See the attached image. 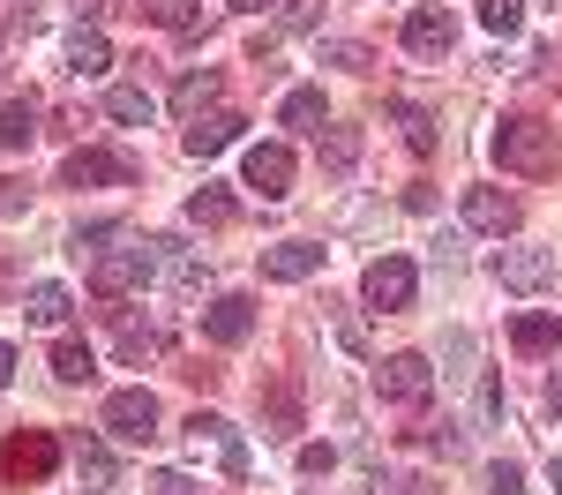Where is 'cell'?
I'll return each instance as SVG.
<instances>
[{"label": "cell", "instance_id": "cell-1", "mask_svg": "<svg viewBox=\"0 0 562 495\" xmlns=\"http://www.w3.org/2000/svg\"><path fill=\"white\" fill-rule=\"evenodd\" d=\"M495 166L518 173V180H548L555 173V128L532 121V113H510V121L495 128Z\"/></svg>", "mask_w": 562, "mask_h": 495}, {"label": "cell", "instance_id": "cell-2", "mask_svg": "<svg viewBox=\"0 0 562 495\" xmlns=\"http://www.w3.org/2000/svg\"><path fill=\"white\" fill-rule=\"evenodd\" d=\"M135 285H150V240H128V248H98L90 256V293L98 301H121Z\"/></svg>", "mask_w": 562, "mask_h": 495}, {"label": "cell", "instance_id": "cell-3", "mask_svg": "<svg viewBox=\"0 0 562 495\" xmlns=\"http://www.w3.org/2000/svg\"><path fill=\"white\" fill-rule=\"evenodd\" d=\"M413 293H420V270H413V256H375V263L360 270V301H368V308L397 315V308H413Z\"/></svg>", "mask_w": 562, "mask_h": 495}, {"label": "cell", "instance_id": "cell-4", "mask_svg": "<svg viewBox=\"0 0 562 495\" xmlns=\"http://www.w3.org/2000/svg\"><path fill=\"white\" fill-rule=\"evenodd\" d=\"M375 391H383V405H428L435 398L428 353H390L383 368H375Z\"/></svg>", "mask_w": 562, "mask_h": 495}, {"label": "cell", "instance_id": "cell-5", "mask_svg": "<svg viewBox=\"0 0 562 495\" xmlns=\"http://www.w3.org/2000/svg\"><path fill=\"white\" fill-rule=\"evenodd\" d=\"M465 225L487 233V240H510V233L525 225V203L510 195V188H465Z\"/></svg>", "mask_w": 562, "mask_h": 495}, {"label": "cell", "instance_id": "cell-6", "mask_svg": "<svg viewBox=\"0 0 562 495\" xmlns=\"http://www.w3.org/2000/svg\"><path fill=\"white\" fill-rule=\"evenodd\" d=\"M128 180H135L128 150H68V166H60V188H128Z\"/></svg>", "mask_w": 562, "mask_h": 495}, {"label": "cell", "instance_id": "cell-7", "mask_svg": "<svg viewBox=\"0 0 562 495\" xmlns=\"http://www.w3.org/2000/svg\"><path fill=\"white\" fill-rule=\"evenodd\" d=\"M240 180L256 188L262 203H285V195H293V150H285V143H256V150L240 158Z\"/></svg>", "mask_w": 562, "mask_h": 495}, {"label": "cell", "instance_id": "cell-8", "mask_svg": "<svg viewBox=\"0 0 562 495\" xmlns=\"http://www.w3.org/2000/svg\"><path fill=\"white\" fill-rule=\"evenodd\" d=\"M98 420H105V428H113L121 443H150V436H158V398H150L143 383H135V391H113Z\"/></svg>", "mask_w": 562, "mask_h": 495}, {"label": "cell", "instance_id": "cell-9", "mask_svg": "<svg viewBox=\"0 0 562 495\" xmlns=\"http://www.w3.org/2000/svg\"><path fill=\"white\" fill-rule=\"evenodd\" d=\"M60 465V443L45 436V428H23V436H8V450H0V473L23 488V481H45Z\"/></svg>", "mask_w": 562, "mask_h": 495}, {"label": "cell", "instance_id": "cell-10", "mask_svg": "<svg viewBox=\"0 0 562 495\" xmlns=\"http://www.w3.org/2000/svg\"><path fill=\"white\" fill-rule=\"evenodd\" d=\"M150 278H166L173 293H203L211 270H203V256H195L180 233H158V240H150Z\"/></svg>", "mask_w": 562, "mask_h": 495}, {"label": "cell", "instance_id": "cell-11", "mask_svg": "<svg viewBox=\"0 0 562 495\" xmlns=\"http://www.w3.org/2000/svg\"><path fill=\"white\" fill-rule=\"evenodd\" d=\"M495 285H510V293H540L548 278H555V256L548 248H495Z\"/></svg>", "mask_w": 562, "mask_h": 495}, {"label": "cell", "instance_id": "cell-12", "mask_svg": "<svg viewBox=\"0 0 562 495\" xmlns=\"http://www.w3.org/2000/svg\"><path fill=\"white\" fill-rule=\"evenodd\" d=\"M248 330H256V301L248 293H217L203 308V338L211 346H248Z\"/></svg>", "mask_w": 562, "mask_h": 495}, {"label": "cell", "instance_id": "cell-13", "mask_svg": "<svg viewBox=\"0 0 562 495\" xmlns=\"http://www.w3.org/2000/svg\"><path fill=\"white\" fill-rule=\"evenodd\" d=\"M450 45H458L450 8H413V15H405V53H413V60H442Z\"/></svg>", "mask_w": 562, "mask_h": 495}, {"label": "cell", "instance_id": "cell-14", "mask_svg": "<svg viewBox=\"0 0 562 495\" xmlns=\"http://www.w3.org/2000/svg\"><path fill=\"white\" fill-rule=\"evenodd\" d=\"M262 436L270 443H293L301 436V383L293 375H270V391H262Z\"/></svg>", "mask_w": 562, "mask_h": 495}, {"label": "cell", "instance_id": "cell-15", "mask_svg": "<svg viewBox=\"0 0 562 495\" xmlns=\"http://www.w3.org/2000/svg\"><path fill=\"white\" fill-rule=\"evenodd\" d=\"M240 128H248V121L217 105V113H203V121H188L180 150H188V158H217V150H233V143H240Z\"/></svg>", "mask_w": 562, "mask_h": 495}, {"label": "cell", "instance_id": "cell-16", "mask_svg": "<svg viewBox=\"0 0 562 495\" xmlns=\"http://www.w3.org/2000/svg\"><path fill=\"white\" fill-rule=\"evenodd\" d=\"M323 270V248L315 240H278V248H262V278H278V285H301Z\"/></svg>", "mask_w": 562, "mask_h": 495}, {"label": "cell", "instance_id": "cell-17", "mask_svg": "<svg viewBox=\"0 0 562 495\" xmlns=\"http://www.w3.org/2000/svg\"><path fill=\"white\" fill-rule=\"evenodd\" d=\"M217 98H225V76L217 68H188L173 83V105L188 113V121H203V113H217Z\"/></svg>", "mask_w": 562, "mask_h": 495}, {"label": "cell", "instance_id": "cell-18", "mask_svg": "<svg viewBox=\"0 0 562 495\" xmlns=\"http://www.w3.org/2000/svg\"><path fill=\"white\" fill-rule=\"evenodd\" d=\"M113 346H121L128 360H158L166 353V330L143 323V315H128V308H113Z\"/></svg>", "mask_w": 562, "mask_h": 495}, {"label": "cell", "instance_id": "cell-19", "mask_svg": "<svg viewBox=\"0 0 562 495\" xmlns=\"http://www.w3.org/2000/svg\"><path fill=\"white\" fill-rule=\"evenodd\" d=\"M510 346H518V353H555L562 346V315H548V308L510 315Z\"/></svg>", "mask_w": 562, "mask_h": 495}, {"label": "cell", "instance_id": "cell-20", "mask_svg": "<svg viewBox=\"0 0 562 495\" xmlns=\"http://www.w3.org/2000/svg\"><path fill=\"white\" fill-rule=\"evenodd\" d=\"M143 15H150L158 31H180V38H203V31H211L203 0H143Z\"/></svg>", "mask_w": 562, "mask_h": 495}, {"label": "cell", "instance_id": "cell-21", "mask_svg": "<svg viewBox=\"0 0 562 495\" xmlns=\"http://www.w3.org/2000/svg\"><path fill=\"white\" fill-rule=\"evenodd\" d=\"M23 315H31L38 330H68L76 301H68V285H53V278H45V285H31V293H23Z\"/></svg>", "mask_w": 562, "mask_h": 495}, {"label": "cell", "instance_id": "cell-22", "mask_svg": "<svg viewBox=\"0 0 562 495\" xmlns=\"http://www.w3.org/2000/svg\"><path fill=\"white\" fill-rule=\"evenodd\" d=\"M68 68H76V76H105V68H113V45H105L98 23H76V38H68Z\"/></svg>", "mask_w": 562, "mask_h": 495}, {"label": "cell", "instance_id": "cell-23", "mask_svg": "<svg viewBox=\"0 0 562 495\" xmlns=\"http://www.w3.org/2000/svg\"><path fill=\"white\" fill-rule=\"evenodd\" d=\"M38 135V98L23 90V98H0V150H23Z\"/></svg>", "mask_w": 562, "mask_h": 495}, {"label": "cell", "instance_id": "cell-24", "mask_svg": "<svg viewBox=\"0 0 562 495\" xmlns=\"http://www.w3.org/2000/svg\"><path fill=\"white\" fill-rule=\"evenodd\" d=\"M233 211H240V203H233L225 180H203V188L188 195V225H233Z\"/></svg>", "mask_w": 562, "mask_h": 495}, {"label": "cell", "instance_id": "cell-25", "mask_svg": "<svg viewBox=\"0 0 562 495\" xmlns=\"http://www.w3.org/2000/svg\"><path fill=\"white\" fill-rule=\"evenodd\" d=\"M390 121L405 128V150H420V158L435 150V121L420 113V105H413V98H390Z\"/></svg>", "mask_w": 562, "mask_h": 495}, {"label": "cell", "instance_id": "cell-26", "mask_svg": "<svg viewBox=\"0 0 562 495\" xmlns=\"http://www.w3.org/2000/svg\"><path fill=\"white\" fill-rule=\"evenodd\" d=\"M278 121H285V128H301V135H323V90H285Z\"/></svg>", "mask_w": 562, "mask_h": 495}, {"label": "cell", "instance_id": "cell-27", "mask_svg": "<svg viewBox=\"0 0 562 495\" xmlns=\"http://www.w3.org/2000/svg\"><path fill=\"white\" fill-rule=\"evenodd\" d=\"M105 113H113V121H128V128H143L158 105H150V90H143V83H113V90H105Z\"/></svg>", "mask_w": 562, "mask_h": 495}, {"label": "cell", "instance_id": "cell-28", "mask_svg": "<svg viewBox=\"0 0 562 495\" xmlns=\"http://www.w3.org/2000/svg\"><path fill=\"white\" fill-rule=\"evenodd\" d=\"M53 375H60V383H90V375H98V360H90L83 338H60V346H53Z\"/></svg>", "mask_w": 562, "mask_h": 495}, {"label": "cell", "instance_id": "cell-29", "mask_svg": "<svg viewBox=\"0 0 562 495\" xmlns=\"http://www.w3.org/2000/svg\"><path fill=\"white\" fill-rule=\"evenodd\" d=\"M480 31H487V38H518L525 31V0H480Z\"/></svg>", "mask_w": 562, "mask_h": 495}, {"label": "cell", "instance_id": "cell-30", "mask_svg": "<svg viewBox=\"0 0 562 495\" xmlns=\"http://www.w3.org/2000/svg\"><path fill=\"white\" fill-rule=\"evenodd\" d=\"M323 166L330 173H352L360 166V128H323Z\"/></svg>", "mask_w": 562, "mask_h": 495}, {"label": "cell", "instance_id": "cell-31", "mask_svg": "<svg viewBox=\"0 0 562 495\" xmlns=\"http://www.w3.org/2000/svg\"><path fill=\"white\" fill-rule=\"evenodd\" d=\"M188 443H240V436H233V420H225V413H203V405H195V413H188Z\"/></svg>", "mask_w": 562, "mask_h": 495}, {"label": "cell", "instance_id": "cell-32", "mask_svg": "<svg viewBox=\"0 0 562 495\" xmlns=\"http://www.w3.org/2000/svg\"><path fill=\"white\" fill-rule=\"evenodd\" d=\"M323 60H330V68H352V76H368V68H375V53H368L360 38H323Z\"/></svg>", "mask_w": 562, "mask_h": 495}, {"label": "cell", "instance_id": "cell-33", "mask_svg": "<svg viewBox=\"0 0 562 495\" xmlns=\"http://www.w3.org/2000/svg\"><path fill=\"white\" fill-rule=\"evenodd\" d=\"M76 465H83L90 488H105V481H113V458H105V443H98V436H76Z\"/></svg>", "mask_w": 562, "mask_h": 495}, {"label": "cell", "instance_id": "cell-34", "mask_svg": "<svg viewBox=\"0 0 562 495\" xmlns=\"http://www.w3.org/2000/svg\"><path fill=\"white\" fill-rule=\"evenodd\" d=\"M487 495H525V465L518 458H495V465H487Z\"/></svg>", "mask_w": 562, "mask_h": 495}, {"label": "cell", "instance_id": "cell-35", "mask_svg": "<svg viewBox=\"0 0 562 495\" xmlns=\"http://www.w3.org/2000/svg\"><path fill=\"white\" fill-rule=\"evenodd\" d=\"M23 211H31V188H23V180H8V173H0V218H23Z\"/></svg>", "mask_w": 562, "mask_h": 495}, {"label": "cell", "instance_id": "cell-36", "mask_svg": "<svg viewBox=\"0 0 562 495\" xmlns=\"http://www.w3.org/2000/svg\"><path fill=\"white\" fill-rule=\"evenodd\" d=\"M383 495H442V488H435L428 473H390V481H383Z\"/></svg>", "mask_w": 562, "mask_h": 495}, {"label": "cell", "instance_id": "cell-37", "mask_svg": "<svg viewBox=\"0 0 562 495\" xmlns=\"http://www.w3.org/2000/svg\"><path fill=\"white\" fill-rule=\"evenodd\" d=\"M330 465H338V450H330V443H301V473H315V481H323Z\"/></svg>", "mask_w": 562, "mask_h": 495}, {"label": "cell", "instance_id": "cell-38", "mask_svg": "<svg viewBox=\"0 0 562 495\" xmlns=\"http://www.w3.org/2000/svg\"><path fill=\"white\" fill-rule=\"evenodd\" d=\"M420 443H428V450H442V458H450V450L465 443V436H458V428H450V420H442V428H420Z\"/></svg>", "mask_w": 562, "mask_h": 495}, {"label": "cell", "instance_id": "cell-39", "mask_svg": "<svg viewBox=\"0 0 562 495\" xmlns=\"http://www.w3.org/2000/svg\"><path fill=\"white\" fill-rule=\"evenodd\" d=\"M150 495H195L188 473H150Z\"/></svg>", "mask_w": 562, "mask_h": 495}, {"label": "cell", "instance_id": "cell-40", "mask_svg": "<svg viewBox=\"0 0 562 495\" xmlns=\"http://www.w3.org/2000/svg\"><path fill=\"white\" fill-rule=\"evenodd\" d=\"M338 346H346V353H368V330H360L352 315H338Z\"/></svg>", "mask_w": 562, "mask_h": 495}, {"label": "cell", "instance_id": "cell-41", "mask_svg": "<svg viewBox=\"0 0 562 495\" xmlns=\"http://www.w3.org/2000/svg\"><path fill=\"white\" fill-rule=\"evenodd\" d=\"M8 383H15V346L0 338V391H8Z\"/></svg>", "mask_w": 562, "mask_h": 495}, {"label": "cell", "instance_id": "cell-42", "mask_svg": "<svg viewBox=\"0 0 562 495\" xmlns=\"http://www.w3.org/2000/svg\"><path fill=\"white\" fill-rule=\"evenodd\" d=\"M548 405H555V413H562V368H555V375H548Z\"/></svg>", "mask_w": 562, "mask_h": 495}, {"label": "cell", "instance_id": "cell-43", "mask_svg": "<svg viewBox=\"0 0 562 495\" xmlns=\"http://www.w3.org/2000/svg\"><path fill=\"white\" fill-rule=\"evenodd\" d=\"M233 8H248V15H262V8H278V0H233Z\"/></svg>", "mask_w": 562, "mask_h": 495}, {"label": "cell", "instance_id": "cell-44", "mask_svg": "<svg viewBox=\"0 0 562 495\" xmlns=\"http://www.w3.org/2000/svg\"><path fill=\"white\" fill-rule=\"evenodd\" d=\"M548 481H555V495H562V458H555V465H548Z\"/></svg>", "mask_w": 562, "mask_h": 495}]
</instances>
